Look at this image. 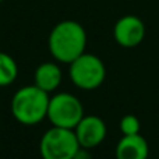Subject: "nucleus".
Returning a JSON list of instances; mask_svg holds the SVG:
<instances>
[{"mask_svg": "<svg viewBox=\"0 0 159 159\" xmlns=\"http://www.w3.org/2000/svg\"><path fill=\"white\" fill-rule=\"evenodd\" d=\"M87 31L74 20H64L52 28L48 38V49L59 63L70 64L87 49Z\"/></svg>", "mask_w": 159, "mask_h": 159, "instance_id": "1", "label": "nucleus"}, {"mask_svg": "<svg viewBox=\"0 0 159 159\" xmlns=\"http://www.w3.org/2000/svg\"><path fill=\"white\" fill-rule=\"evenodd\" d=\"M49 99V93L36 87L35 84L21 87L14 92L11 98V115L24 126L39 124L48 116Z\"/></svg>", "mask_w": 159, "mask_h": 159, "instance_id": "2", "label": "nucleus"}, {"mask_svg": "<svg viewBox=\"0 0 159 159\" xmlns=\"http://www.w3.org/2000/svg\"><path fill=\"white\" fill-rule=\"evenodd\" d=\"M69 77L77 88L82 91H93L103 84L106 78V67L101 57L84 52L69 64Z\"/></svg>", "mask_w": 159, "mask_h": 159, "instance_id": "3", "label": "nucleus"}, {"mask_svg": "<svg viewBox=\"0 0 159 159\" xmlns=\"http://www.w3.org/2000/svg\"><path fill=\"white\" fill-rule=\"evenodd\" d=\"M84 116V106L75 95L59 92L50 96L46 119L52 126L74 130Z\"/></svg>", "mask_w": 159, "mask_h": 159, "instance_id": "4", "label": "nucleus"}, {"mask_svg": "<svg viewBox=\"0 0 159 159\" xmlns=\"http://www.w3.org/2000/svg\"><path fill=\"white\" fill-rule=\"evenodd\" d=\"M80 147L74 130L53 126L41 137L39 154L42 159H73Z\"/></svg>", "mask_w": 159, "mask_h": 159, "instance_id": "5", "label": "nucleus"}, {"mask_svg": "<svg viewBox=\"0 0 159 159\" xmlns=\"http://www.w3.org/2000/svg\"><path fill=\"white\" fill-rule=\"evenodd\" d=\"M113 38L121 48H135L145 38V24L134 14L123 16L113 27Z\"/></svg>", "mask_w": 159, "mask_h": 159, "instance_id": "6", "label": "nucleus"}, {"mask_svg": "<svg viewBox=\"0 0 159 159\" xmlns=\"http://www.w3.org/2000/svg\"><path fill=\"white\" fill-rule=\"evenodd\" d=\"M74 133L82 148L92 149L105 141L107 134V127L106 123L99 116L85 115L75 126Z\"/></svg>", "mask_w": 159, "mask_h": 159, "instance_id": "7", "label": "nucleus"}, {"mask_svg": "<svg viewBox=\"0 0 159 159\" xmlns=\"http://www.w3.org/2000/svg\"><path fill=\"white\" fill-rule=\"evenodd\" d=\"M149 145L141 134L123 135L115 149L116 159H148Z\"/></svg>", "mask_w": 159, "mask_h": 159, "instance_id": "8", "label": "nucleus"}, {"mask_svg": "<svg viewBox=\"0 0 159 159\" xmlns=\"http://www.w3.org/2000/svg\"><path fill=\"white\" fill-rule=\"evenodd\" d=\"M63 73L55 61H45L36 67L34 73V82L36 87L46 91L48 93L55 92L61 84Z\"/></svg>", "mask_w": 159, "mask_h": 159, "instance_id": "9", "label": "nucleus"}, {"mask_svg": "<svg viewBox=\"0 0 159 159\" xmlns=\"http://www.w3.org/2000/svg\"><path fill=\"white\" fill-rule=\"evenodd\" d=\"M18 77V64L13 56L0 52V88L11 85Z\"/></svg>", "mask_w": 159, "mask_h": 159, "instance_id": "10", "label": "nucleus"}, {"mask_svg": "<svg viewBox=\"0 0 159 159\" xmlns=\"http://www.w3.org/2000/svg\"><path fill=\"white\" fill-rule=\"evenodd\" d=\"M141 123L137 116L134 115H126L120 120V131L123 135H134L140 134Z\"/></svg>", "mask_w": 159, "mask_h": 159, "instance_id": "11", "label": "nucleus"}, {"mask_svg": "<svg viewBox=\"0 0 159 159\" xmlns=\"http://www.w3.org/2000/svg\"><path fill=\"white\" fill-rule=\"evenodd\" d=\"M73 159H92V155H91V152H89L88 148H82V147H80Z\"/></svg>", "mask_w": 159, "mask_h": 159, "instance_id": "12", "label": "nucleus"}, {"mask_svg": "<svg viewBox=\"0 0 159 159\" xmlns=\"http://www.w3.org/2000/svg\"><path fill=\"white\" fill-rule=\"evenodd\" d=\"M2 2H3V0H0V3H2Z\"/></svg>", "mask_w": 159, "mask_h": 159, "instance_id": "13", "label": "nucleus"}]
</instances>
